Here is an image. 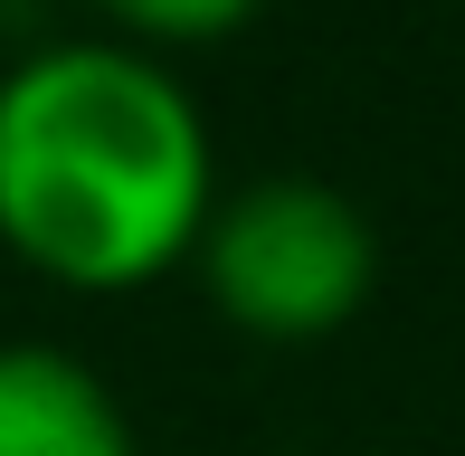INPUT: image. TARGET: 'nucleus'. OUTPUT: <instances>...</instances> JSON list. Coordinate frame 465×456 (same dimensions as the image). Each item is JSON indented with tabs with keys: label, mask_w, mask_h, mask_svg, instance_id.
<instances>
[{
	"label": "nucleus",
	"mask_w": 465,
	"mask_h": 456,
	"mask_svg": "<svg viewBox=\"0 0 465 456\" xmlns=\"http://www.w3.org/2000/svg\"><path fill=\"white\" fill-rule=\"evenodd\" d=\"M200 295L247 342H323L342 333L380 285V238L361 200L313 172H276L219 200L200 238Z\"/></svg>",
	"instance_id": "obj_2"
},
{
	"label": "nucleus",
	"mask_w": 465,
	"mask_h": 456,
	"mask_svg": "<svg viewBox=\"0 0 465 456\" xmlns=\"http://www.w3.org/2000/svg\"><path fill=\"white\" fill-rule=\"evenodd\" d=\"M190 76L124 38H38L0 67V247L67 295H143L219 219Z\"/></svg>",
	"instance_id": "obj_1"
},
{
	"label": "nucleus",
	"mask_w": 465,
	"mask_h": 456,
	"mask_svg": "<svg viewBox=\"0 0 465 456\" xmlns=\"http://www.w3.org/2000/svg\"><path fill=\"white\" fill-rule=\"evenodd\" d=\"M86 10L104 19V38L172 57V48H219V38H238L266 0H86Z\"/></svg>",
	"instance_id": "obj_4"
},
{
	"label": "nucleus",
	"mask_w": 465,
	"mask_h": 456,
	"mask_svg": "<svg viewBox=\"0 0 465 456\" xmlns=\"http://www.w3.org/2000/svg\"><path fill=\"white\" fill-rule=\"evenodd\" d=\"M456 10H465V0H456Z\"/></svg>",
	"instance_id": "obj_5"
},
{
	"label": "nucleus",
	"mask_w": 465,
	"mask_h": 456,
	"mask_svg": "<svg viewBox=\"0 0 465 456\" xmlns=\"http://www.w3.org/2000/svg\"><path fill=\"white\" fill-rule=\"evenodd\" d=\"M0 456H143V438L67 342H0Z\"/></svg>",
	"instance_id": "obj_3"
}]
</instances>
